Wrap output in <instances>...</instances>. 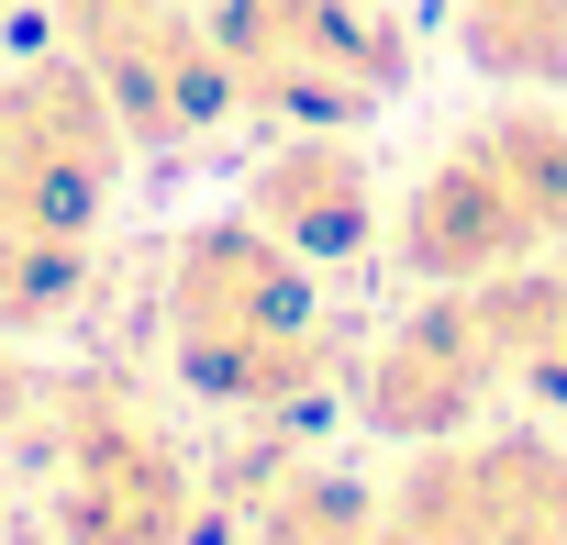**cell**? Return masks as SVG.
I'll return each instance as SVG.
<instances>
[{
  "label": "cell",
  "mask_w": 567,
  "mask_h": 545,
  "mask_svg": "<svg viewBox=\"0 0 567 545\" xmlns=\"http://www.w3.org/2000/svg\"><path fill=\"white\" fill-rule=\"evenodd\" d=\"M56 23H68L79 68L112 90L134 145H189V134L245 112L200 0H56Z\"/></svg>",
  "instance_id": "277c9868"
},
{
  "label": "cell",
  "mask_w": 567,
  "mask_h": 545,
  "mask_svg": "<svg viewBox=\"0 0 567 545\" xmlns=\"http://www.w3.org/2000/svg\"><path fill=\"white\" fill-rule=\"evenodd\" d=\"M79 290H90V234H34V223L0 234V335L56 323Z\"/></svg>",
  "instance_id": "30bf717a"
},
{
  "label": "cell",
  "mask_w": 567,
  "mask_h": 545,
  "mask_svg": "<svg viewBox=\"0 0 567 545\" xmlns=\"http://www.w3.org/2000/svg\"><path fill=\"white\" fill-rule=\"evenodd\" d=\"M245 223H267L290 256L334 267L379 234V167L368 145H346L334 123H290L256 167H245Z\"/></svg>",
  "instance_id": "ba28073f"
},
{
  "label": "cell",
  "mask_w": 567,
  "mask_h": 545,
  "mask_svg": "<svg viewBox=\"0 0 567 545\" xmlns=\"http://www.w3.org/2000/svg\"><path fill=\"white\" fill-rule=\"evenodd\" d=\"M390 501H368L357 479H290L267 501V534L256 545H379Z\"/></svg>",
  "instance_id": "8fae6325"
},
{
  "label": "cell",
  "mask_w": 567,
  "mask_h": 545,
  "mask_svg": "<svg viewBox=\"0 0 567 545\" xmlns=\"http://www.w3.org/2000/svg\"><path fill=\"white\" fill-rule=\"evenodd\" d=\"M167 346L178 379L223 412H290L323 390L334 335L312 301V256H290L267 223H200L167 256Z\"/></svg>",
  "instance_id": "6da1fadb"
},
{
  "label": "cell",
  "mask_w": 567,
  "mask_h": 545,
  "mask_svg": "<svg viewBox=\"0 0 567 545\" xmlns=\"http://www.w3.org/2000/svg\"><path fill=\"white\" fill-rule=\"evenodd\" d=\"M189 456L112 379L56 401V545H189Z\"/></svg>",
  "instance_id": "5b68a950"
},
{
  "label": "cell",
  "mask_w": 567,
  "mask_h": 545,
  "mask_svg": "<svg viewBox=\"0 0 567 545\" xmlns=\"http://www.w3.org/2000/svg\"><path fill=\"white\" fill-rule=\"evenodd\" d=\"M456 45H467V68H489L512 90H556L567 79V0H456Z\"/></svg>",
  "instance_id": "9c48e42d"
},
{
  "label": "cell",
  "mask_w": 567,
  "mask_h": 545,
  "mask_svg": "<svg viewBox=\"0 0 567 545\" xmlns=\"http://www.w3.org/2000/svg\"><path fill=\"white\" fill-rule=\"evenodd\" d=\"M534 256H567V112H489L412 178L401 267L423 290H489Z\"/></svg>",
  "instance_id": "7a4b0ae2"
},
{
  "label": "cell",
  "mask_w": 567,
  "mask_h": 545,
  "mask_svg": "<svg viewBox=\"0 0 567 545\" xmlns=\"http://www.w3.org/2000/svg\"><path fill=\"white\" fill-rule=\"evenodd\" d=\"M512 379V346L489 323L478 290H434L379 357H368V423L379 434H412V445H445L478 423V401Z\"/></svg>",
  "instance_id": "52a82bcc"
},
{
  "label": "cell",
  "mask_w": 567,
  "mask_h": 545,
  "mask_svg": "<svg viewBox=\"0 0 567 545\" xmlns=\"http://www.w3.org/2000/svg\"><path fill=\"white\" fill-rule=\"evenodd\" d=\"M123 112L79 56L12 68L0 79V234L34 223V234H90L112 167H123Z\"/></svg>",
  "instance_id": "8992f818"
},
{
  "label": "cell",
  "mask_w": 567,
  "mask_h": 545,
  "mask_svg": "<svg viewBox=\"0 0 567 545\" xmlns=\"http://www.w3.org/2000/svg\"><path fill=\"white\" fill-rule=\"evenodd\" d=\"M212 34L234 101L290 123H357L401 90V23H379L368 0H212Z\"/></svg>",
  "instance_id": "3957f363"
},
{
  "label": "cell",
  "mask_w": 567,
  "mask_h": 545,
  "mask_svg": "<svg viewBox=\"0 0 567 545\" xmlns=\"http://www.w3.org/2000/svg\"><path fill=\"white\" fill-rule=\"evenodd\" d=\"M34 412V379H23V357H12V335H0V423H23Z\"/></svg>",
  "instance_id": "7c38bea8"
}]
</instances>
